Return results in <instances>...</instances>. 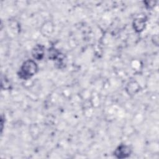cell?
<instances>
[{
  "label": "cell",
  "mask_w": 159,
  "mask_h": 159,
  "mask_svg": "<svg viewBox=\"0 0 159 159\" xmlns=\"http://www.w3.org/2000/svg\"><path fill=\"white\" fill-rule=\"evenodd\" d=\"M54 30V25L53 22L50 20H47L44 22L40 29L41 33L43 34V35L48 37L50 36Z\"/></svg>",
  "instance_id": "5"
},
{
  "label": "cell",
  "mask_w": 159,
  "mask_h": 159,
  "mask_svg": "<svg viewBox=\"0 0 159 159\" xmlns=\"http://www.w3.org/2000/svg\"><path fill=\"white\" fill-rule=\"evenodd\" d=\"M133 28L137 32H141L145 27V20L143 18L138 17L134 20L132 23Z\"/></svg>",
  "instance_id": "6"
},
{
  "label": "cell",
  "mask_w": 159,
  "mask_h": 159,
  "mask_svg": "<svg viewBox=\"0 0 159 159\" xmlns=\"http://www.w3.org/2000/svg\"><path fill=\"white\" fill-rule=\"evenodd\" d=\"M132 153L131 147L126 144H120L113 152L114 156L117 158H125L130 157Z\"/></svg>",
  "instance_id": "2"
},
{
  "label": "cell",
  "mask_w": 159,
  "mask_h": 159,
  "mask_svg": "<svg viewBox=\"0 0 159 159\" xmlns=\"http://www.w3.org/2000/svg\"><path fill=\"white\" fill-rule=\"evenodd\" d=\"M48 55L49 59L56 60V59L58 58L60 56V53L58 50L52 47V48H49L48 52Z\"/></svg>",
  "instance_id": "7"
},
{
  "label": "cell",
  "mask_w": 159,
  "mask_h": 159,
  "mask_svg": "<svg viewBox=\"0 0 159 159\" xmlns=\"http://www.w3.org/2000/svg\"><path fill=\"white\" fill-rule=\"evenodd\" d=\"M140 87L139 84L134 80L129 81L125 87V91L129 95L133 96L137 94L140 91Z\"/></svg>",
  "instance_id": "4"
},
{
  "label": "cell",
  "mask_w": 159,
  "mask_h": 159,
  "mask_svg": "<svg viewBox=\"0 0 159 159\" xmlns=\"http://www.w3.org/2000/svg\"><path fill=\"white\" fill-rule=\"evenodd\" d=\"M45 55V47L42 44L35 45L32 50V56L36 60H41Z\"/></svg>",
  "instance_id": "3"
},
{
  "label": "cell",
  "mask_w": 159,
  "mask_h": 159,
  "mask_svg": "<svg viewBox=\"0 0 159 159\" xmlns=\"http://www.w3.org/2000/svg\"><path fill=\"white\" fill-rule=\"evenodd\" d=\"M38 71V65L35 60L28 59L24 61L21 65L17 75L22 80H29L35 75Z\"/></svg>",
  "instance_id": "1"
}]
</instances>
